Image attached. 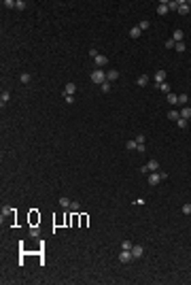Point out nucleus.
<instances>
[{
    "label": "nucleus",
    "instance_id": "c9c22d12",
    "mask_svg": "<svg viewBox=\"0 0 191 285\" xmlns=\"http://www.w3.org/2000/svg\"><path fill=\"white\" fill-rule=\"evenodd\" d=\"M134 141L138 142V145H144V136H142V134H138V136H136V139H134Z\"/></svg>",
    "mask_w": 191,
    "mask_h": 285
},
{
    "label": "nucleus",
    "instance_id": "4c0bfd02",
    "mask_svg": "<svg viewBox=\"0 0 191 285\" xmlns=\"http://www.w3.org/2000/svg\"><path fill=\"white\" fill-rule=\"evenodd\" d=\"M140 172H142V175H149L151 170H149V166H142V168H140Z\"/></svg>",
    "mask_w": 191,
    "mask_h": 285
},
{
    "label": "nucleus",
    "instance_id": "5701e85b",
    "mask_svg": "<svg viewBox=\"0 0 191 285\" xmlns=\"http://www.w3.org/2000/svg\"><path fill=\"white\" fill-rule=\"evenodd\" d=\"M26 6H28V4H26V0H17V2H15V9H19V11H23Z\"/></svg>",
    "mask_w": 191,
    "mask_h": 285
},
{
    "label": "nucleus",
    "instance_id": "72a5a7b5",
    "mask_svg": "<svg viewBox=\"0 0 191 285\" xmlns=\"http://www.w3.org/2000/svg\"><path fill=\"white\" fill-rule=\"evenodd\" d=\"M172 47H176V43L170 39V41H166V49H172Z\"/></svg>",
    "mask_w": 191,
    "mask_h": 285
},
{
    "label": "nucleus",
    "instance_id": "a878e982",
    "mask_svg": "<svg viewBox=\"0 0 191 285\" xmlns=\"http://www.w3.org/2000/svg\"><path fill=\"white\" fill-rule=\"evenodd\" d=\"M79 209H81V204H79L77 200H72V204H70V211H72V213H77Z\"/></svg>",
    "mask_w": 191,
    "mask_h": 285
},
{
    "label": "nucleus",
    "instance_id": "9b49d317",
    "mask_svg": "<svg viewBox=\"0 0 191 285\" xmlns=\"http://www.w3.org/2000/svg\"><path fill=\"white\" fill-rule=\"evenodd\" d=\"M117 79H119V70H115V68H113V70H108V72H106V81H110V83H113V81H117Z\"/></svg>",
    "mask_w": 191,
    "mask_h": 285
},
{
    "label": "nucleus",
    "instance_id": "2f4dec72",
    "mask_svg": "<svg viewBox=\"0 0 191 285\" xmlns=\"http://www.w3.org/2000/svg\"><path fill=\"white\" fill-rule=\"evenodd\" d=\"M4 6H6V9H15V2H13V0H4Z\"/></svg>",
    "mask_w": 191,
    "mask_h": 285
},
{
    "label": "nucleus",
    "instance_id": "7ed1b4c3",
    "mask_svg": "<svg viewBox=\"0 0 191 285\" xmlns=\"http://www.w3.org/2000/svg\"><path fill=\"white\" fill-rule=\"evenodd\" d=\"M132 255H134V260H136V257H142V255H144V247H142V245H134V247H132Z\"/></svg>",
    "mask_w": 191,
    "mask_h": 285
},
{
    "label": "nucleus",
    "instance_id": "9d476101",
    "mask_svg": "<svg viewBox=\"0 0 191 285\" xmlns=\"http://www.w3.org/2000/svg\"><path fill=\"white\" fill-rule=\"evenodd\" d=\"M183 39H185V32H183V30H174L172 41H174V43H183Z\"/></svg>",
    "mask_w": 191,
    "mask_h": 285
},
{
    "label": "nucleus",
    "instance_id": "423d86ee",
    "mask_svg": "<svg viewBox=\"0 0 191 285\" xmlns=\"http://www.w3.org/2000/svg\"><path fill=\"white\" fill-rule=\"evenodd\" d=\"M106 62H108V57L100 53V55L96 57V68H104V66H106Z\"/></svg>",
    "mask_w": 191,
    "mask_h": 285
},
{
    "label": "nucleus",
    "instance_id": "f257e3e1",
    "mask_svg": "<svg viewBox=\"0 0 191 285\" xmlns=\"http://www.w3.org/2000/svg\"><path fill=\"white\" fill-rule=\"evenodd\" d=\"M92 81L98 83V85H102V83L106 81V72H104V68H96L94 72H92Z\"/></svg>",
    "mask_w": 191,
    "mask_h": 285
},
{
    "label": "nucleus",
    "instance_id": "bb28decb",
    "mask_svg": "<svg viewBox=\"0 0 191 285\" xmlns=\"http://www.w3.org/2000/svg\"><path fill=\"white\" fill-rule=\"evenodd\" d=\"M176 126H178V128H187V119H183V117L176 119Z\"/></svg>",
    "mask_w": 191,
    "mask_h": 285
},
{
    "label": "nucleus",
    "instance_id": "e433bc0d",
    "mask_svg": "<svg viewBox=\"0 0 191 285\" xmlns=\"http://www.w3.org/2000/svg\"><path fill=\"white\" fill-rule=\"evenodd\" d=\"M144 202H146V200H144V198H138V200H134V204H138V206H142Z\"/></svg>",
    "mask_w": 191,
    "mask_h": 285
},
{
    "label": "nucleus",
    "instance_id": "473e14b6",
    "mask_svg": "<svg viewBox=\"0 0 191 285\" xmlns=\"http://www.w3.org/2000/svg\"><path fill=\"white\" fill-rule=\"evenodd\" d=\"M132 247H134V245H132L130 240H123V245H121V249H132Z\"/></svg>",
    "mask_w": 191,
    "mask_h": 285
},
{
    "label": "nucleus",
    "instance_id": "f3484780",
    "mask_svg": "<svg viewBox=\"0 0 191 285\" xmlns=\"http://www.w3.org/2000/svg\"><path fill=\"white\" fill-rule=\"evenodd\" d=\"M70 204H72L70 198H59V206H62V209H70Z\"/></svg>",
    "mask_w": 191,
    "mask_h": 285
},
{
    "label": "nucleus",
    "instance_id": "1a4fd4ad",
    "mask_svg": "<svg viewBox=\"0 0 191 285\" xmlns=\"http://www.w3.org/2000/svg\"><path fill=\"white\" fill-rule=\"evenodd\" d=\"M74 92H77V85L74 83H66L64 85V94L66 96H74Z\"/></svg>",
    "mask_w": 191,
    "mask_h": 285
},
{
    "label": "nucleus",
    "instance_id": "f03ea898",
    "mask_svg": "<svg viewBox=\"0 0 191 285\" xmlns=\"http://www.w3.org/2000/svg\"><path fill=\"white\" fill-rule=\"evenodd\" d=\"M132 260H134V255H132V249H121V253H119V262L128 264V262H132Z\"/></svg>",
    "mask_w": 191,
    "mask_h": 285
},
{
    "label": "nucleus",
    "instance_id": "a211bd4d",
    "mask_svg": "<svg viewBox=\"0 0 191 285\" xmlns=\"http://www.w3.org/2000/svg\"><path fill=\"white\" fill-rule=\"evenodd\" d=\"M9 100H11V94H9V92H2V96H0V104L4 106V104H6Z\"/></svg>",
    "mask_w": 191,
    "mask_h": 285
},
{
    "label": "nucleus",
    "instance_id": "58836bf2",
    "mask_svg": "<svg viewBox=\"0 0 191 285\" xmlns=\"http://www.w3.org/2000/svg\"><path fill=\"white\" fill-rule=\"evenodd\" d=\"M189 11H191V2H189Z\"/></svg>",
    "mask_w": 191,
    "mask_h": 285
},
{
    "label": "nucleus",
    "instance_id": "f8f14e48",
    "mask_svg": "<svg viewBox=\"0 0 191 285\" xmlns=\"http://www.w3.org/2000/svg\"><path fill=\"white\" fill-rule=\"evenodd\" d=\"M136 83H138L140 87H146V85H149V77H146V75H140V77L136 79Z\"/></svg>",
    "mask_w": 191,
    "mask_h": 285
},
{
    "label": "nucleus",
    "instance_id": "393cba45",
    "mask_svg": "<svg viewBox=\"0 0 191 285\" xmlns=\"http://www.w3.org/2000/svg\"><path fill=\"white\" fill-rule=\"evenodd\" d=\"M19 79H21V83H30V79H32V77H30L28 72H23V75H19Z\"/></svg>",
    "mask_w": 191,
    "mask_h": 285
},
{
    "label": "nucleus",
    "instance_id": "ddd939ff",
    "mask_svg": "<svg viewBox=\"0 0 191 285\" xmlns=\"http://www.w3.org/2000/svg\"><path fill=\"white\" fill-rule=\"evenodd\" d=\"M168 119H172V121H176V119H181V111H176V109H172V111L168 113Z\"/></svg>",
    "mask_w": 191,
    "mask_h": 285
},
{
    "label": "nucleus",
    "instance_id": "39448f33",
    "mask_svg": "<svg viewBox=\"0 0 191 285\" xmlns=\"http://www.w3.org/2000/svg\"><path fill=\"white\" fill-rule=\"evenodd\" d=\"M178 13H181V15H187V13H189V2L178 0Z\"/></svg>",
    "mask_w": 191,
    "mask_h": 285
},
{
    "label": "nucleus",
    "instance_id": "c85d7f7f",
    "mask_svg": "<svg viewBox=\"0 0 191 285\" xmlns=\"http://www.w3.org/2000/svg\"><path fill=\"white\" fill-rule=\"evenodd\" d=\"M185 49H187V45H185V43H176V51H178V53H183Z\"/></svg>",
    "mask_w": 191,
    "mask_h": 285
},
{
    "label": "nucleus",
    "instance_id": "6ab92c4d",
    "mask_svg": "<svg viewBox=\"0 0 191 285\" xmlns=\"http://www.w3.org/2000/svg\"><path fill=\"white\" fill-rule=\"evenodd\" d=\"M166 98H168V102H170V104H178V96H176V94H172V92H170Z\"/></svg>",
    "mask_w": 191,
    "mask_h": 285
},
{
    "label": "nucleus",
    "instance_id": "6e6552de",
    "mask_svg": "<svg viewBox=\"0 0 191 285\" xmlns=\"http://www.w3.org/2000/svg\"><path fill=\"white\" fill-rule=\"evenodd\" d=\"M159 181H161V175H157V172H151V175H149V185H153V187H155Z\"/></svg>",
    "mask_w": 191,
    "mask_h": 285
},
{
    "label": "nucleus",
    "instance_id": "4468645a",
    "mask_svg": "<svg viewBox=\"0 0 191 285\" xmlns=\"http://www.w3.org/2000/svg\"><path fill=\"white\" fill-rule=\"evenodd\" d=\"M181 117H183V119H187V121H189V119H191V109H189V106H185V109H181Z\"/></svg>",
    "mask_w": 191,
    "mask_h": 285
},
{
    "label": "nucleus",
    "instance_id": "f704fd0d",
    "mask_svg": "<svg viewBox=\"0 0 191 285\" xmlns=\"http://www.w3.org/2000/svg\"><path fill=\"white\" fill-rule=\"evenodd\" d=\"M98 55H100V53H98V49H89V57H98Z\"/></svg>",
    "mask_w": 191,
    "mask_h": 285
},
{
    "label": "nucleus",
    "instance_id": "7c9ffc66",
    "mask_svg": "<svg viewBox=\"0 0 191 285\" xmlns=\"http://www.w3.org/2000/svg\"><path fill=\"white\" fill-rule=\"evenodd\" d=\"M149 26H151L149 21H140V24H138V28H140V30H149Z\"/></svg>",
    "mask_w": 191,
    "mask_h": 285
},
{
    "label": "nucleus",
    "instance_id": "2eb2a0df",
    "mask_svg": "<svg viewBox=\"0 0 191 285\" xmlns=\"http://www.w3.org/2000/svg\"><path fill=\"white\" fill-rule=\"evenodd\" d=\"M140 34H142V30H140V28H138V26H136V28H132V30H130V36H132V39H140Z\"/></svg>",
    "mask_w": 191,
    "mask_h": 285
},
{
    "label": "nucleus",
    "instance_id": "dca6fc26",
    "mask_svg": "<svg viewBox=\"0 0 191 285\" xmlns=\"http://www.w3.org/2000/svg\"><path fill=\"white\" fill-rule=\"evenodd\" d=\"M146 166H149V170H151V172H157V168H159V162H157V160H151Z\"/></svg>",
    "mask_w": 191,
    "mask_h": 285
},
{
    "label": "nucleus",
    "instance_id": "20e7f679",
    "mask_svg": "<svg viewBox=\"0 0 191 285\" xmlns=\"http://www.w3.org/2000/svg\"><path fill=\"white\" fill-rule=\"evenodd\" d=\"M168 11H170V6H168V2H166V0H161V2L157 4V15H166Z\"/></svg>",
    "mask_w": 191,
    "mask_h": 285
},
{
    "label": "nucleus",
    "instance_id": "aec40b11",
    "mask_svg": "<svg viewBox=\"0 0 191 285\" xmlns=\"http://www.w3.org/2000/svg\"><path fill=\"white\" fill-rule=\"evenodd\" d=\"M100 90H102L104 94H108V92H110V81H104V83L100 85Z\"/></svg>",
    "mask_w": 191,
    "mask_h": 285
},
{
    "label": "nucleus",
    "instance_id": "cd10ccee",
    "mask_svg": "<svg viewBox=\"0 0 191 285\" xmlns=\"http://www.w3.org/2000/svg\"><path fill=\"white\" fill-rule=\"evenodd\" d=\"M178 104H187V94H178Z\"/></svg>",
    "mask_w": 191,
    "mask_h": 285
},
{
    "label": "nucleus",
    "instance_id": "b1692460",
    "mask_svg": "<svg viewBox=\"0 0 191 285\" xmlns=\"http://www.w3.org/2000/svg\"><path fill=\"white\" fill-rule=\"evenodd\" d=\"M125 147H128L130 151H134V149L138 147V142H136V141H128V142H125Z\"/></svg>",
    "mask_w": 191,
    "mask_h": 285
},
{
    "label": "nucleus",
    "instance_id": "0eeeda50",
    "mask_svg": "<svg viewBox=\"0 0 191 285\" xmlns=\"http://www.w3.org/2000/svg\"><path fill=\"white\" fill-rule=\"evenodd\" d=\"M166 75H168L166 70H157V72H155V85L164 83V81H166Z\"/></svg>",
    "mask_w": 191,
    "mask_h": 285
},
{
    "label": "nucleus",
    "instance_id": "c756f323",
    "mask_svg": "<svg viewBox=\"0 0 191 285\" xmlns=\"http://www.w3.org/2000/svg\"><path fill=\"white\" fill-rule=\"evenodd\" d=\"M168 6H170V9H172V11H174V9H176V11H178V0H172V2H168Z\"/></svg>",
    "mask_w": 191,
    "mask_h": 285
},
{
    "label": "nucleus",
    "instance_id": "412c9836",
    "mask_svg": "<svg viewBox=\"0 0 191 285\" xmlns=\"http://www.w3.org/2000/svg\"><path fill=\"white\" fill-rule=\"evenodd\" d=\"M157 90H161V92H166V94H170V85H168L166 81H164V83H159V85H157Z\"/></svg>",
    "mask_w": 191,
    "mask_h": 285
},
{
    "label": "nucleus",
    "instance_id": "4be33fe9",
    "mask_svg": "<svg viewBox=\"0 0 191 285\" xmlns=\"http://www.w3.org/2000/svg\"><path fill=\"white\" fill-rule=\"evenodd\" d=\"M181 211H183V215H191V204H189V202H185Z\"/></svg>",
    "mask_w": 191,
    "mask_h": 285
}]
</instances>
